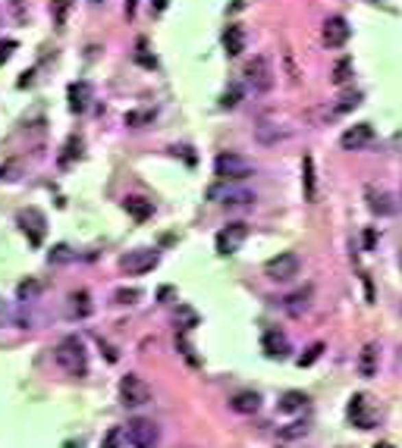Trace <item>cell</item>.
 Instances as JSON below:
<instances>
[{
	"label": "cell",
	"instance_id": "cell-23",
	"mask_svg": "<svg viewBox=\"0 0 402 448\" xmlns=\"http://www.w3.org/2000/svg\"><path fill=\"white\" fill-rule=\"evenodd\" d=\"M302 182H305V201L318 198V176H314V157L305 154L302 160Z\"/></svg>",
	"mask_w": 402,
	"mask_h": 448
},
{
	"label": "cell",
	"instance_id": "cell-4",
	"mask_svg": "<svg viewBox=\"0 0 402 448\" xmlns=\"http://www.w3.org/2000/svg\"><path fill=\"white\" fill-rule=\"evenodd\" d=\"M119 401L126 404V408H142V404H148L151 401L148 382L139 373H126L119 379Z\"/></svg>",
	"mask_w": 402,
	"mask_h": 448
},
{
	"label": "cell",
	"instance_id": "cell-34",
	"mask_svg": "<svg viewBox=\"0 0 402 448\" xmlns=\"http://www.w3.org/2000/svg\"><path fill=\"white\" fill-rule=\"evenodd\" d=\"M308 433V426L305 423H289L286 430H280V439L289 442V439H302V436Z\"/></svg>",
	"mask_w": 402,
	"mask_h": 448
},
{
	"label": "cell",
	"instance_id": "cell-19",
	"mask_svg": "<svg viewBox=\"0 0 402 448\" xmlns=\"http://www.w3.org/2000/svg\"><path fill=\"white\" fill-rule=\"evenodd\" d=\"M67 314L73 316V320H85V316L91 314V298H88V292H85V288H79V292L69 295V308H67Z\"/></svg>",
	"mask_w": 402,
	"mask_h": 448
},
{
	"label": "cell",
	"instance_id": "cell-25",
	"mask_svg": "<svg viewBox=\"0 0 402 448\" xmlns=\"http://www.w3.org/2000/svg\"><path fill=\"white\" fill-rule=\"evenodd\" d=\"M73 157H75V160L82 157V138H79V135H73V138L67 141V147H63V157H60V166H69V163H73Z\"/></svg>",
	"mask_w": 402,
	"mask_h": 448
},
{
	"label": "cell",
	"instance_id": "cell-30",
	"mask_svg": "<svg viewBox=\"0 0 402 448\" xmlns=\"http://www.w3.org/2000/svg\"><path fill=\"white\" fill-rule=\"evenodd\" d=\"M139 298H142L139 288H117V292H113V301L117 304H135Z\"/></svg>",
	"mask_w": 402,
	"mask_h": 448
},
{
	"label": "cell",
	"instance_id": "cell-12",
	"mask_svg": "<svg viewBox=\"0 0 402 448\" xmlns=\"http://www.w3.org/2000/svg\"><path fill=\"white\" fill-rule=\"evenodd\" d=\"M371 141H374V129L368 123H358V125H352V129H346L340 145H343V151H362V147H368Z\"/></svg>",
	"mask_w": 402,
	"mask_h": 448
},
{
	"label": "cell",
	"instance_id": "cell-38",
	"mask_svg": "<svg viewBox=\"0 0 402 448\" xmlns=\"http://www.w3.org/2000/svg\"><path fill=\"white\" fill-rule=\"evenodd\" d=\"M179 351H182V358H186L189 364H192V367H201V360L192 354V348H189V342H186V338H182V336H179Z\"/></svg>",
	"mask_w": 402,
	"mask_h": 448
},
{
	"label": "cell",
	"instance_id": "cell-39",
	"mask_svg": "<svg viewBox=\"0 0 402 448\" xmlns=\"http://www.w3.org/2000/svg\"><path fill=\"white\" fill-rule=\"evenodd\" d=\"M16 51V41H0V66L10 60V53Z\"/></svg>",
	"mask_w": 402,
	"mask_h": 448
},
{
	"label": "cell",
	"instance_id": "cell-16",
	"mask_svg": "<svg viewBox=\"0 0 402 448\" xmlns=\"http://www.w3.org/2000/svg\"><path fill=\"white\" fill-rule=\"evenodd\" d=\"M224 51L226 57H239V53L246 51V29L242 25H226L224 29Z\"/></svg>",
	"mask_w": 402,
	"mask_h": 448
},
{
	"label": "cell",
	"instance_id": "cell-11",
	"mask_svg": "<svg viewBox=\"0 0 402 448\" xmlns=\"http://www.w3.org/2000/svg\"><path fill=\"white\" fill-rule=\"evenodd\" d=\"M365 201H368V210H371L374 216H393L396 213V201L390 198L383 188H377V185H368L365 188Z\"/></svg>",
	"mask_w": 402,
	"mask_h": 448
},
{
	"label": "cell",
	"instance_id": "cell-44",
	"mask_svg": "<svg viewBox=\"0 0 402 448\" xmlns=\"http://www.w3.org/2000/svg\"><path fill=\"white\" fill-rule=\"evenodd\" d=\"M95 3H101V0H95Z\"/></svg>",
	"mask_w": 402,
	"mask_h": 448
},
{
	"label": "cell",
	"instance_id": "cell-6",
	"mask_svg": "<svg viewBox=\"0 0 402 448\" xmlns=\"http://www.w3.org/2000/svg\"><path fill=\"white\" fill-rule=\"evenodd\" d=\"M246 238H248V226H246V223H226V226L214 236V248H217L220 258H230V254H236V251L242 248Z\"/></svg>",
	"mask_w": 402,
	"mask_h": 448
},
{
	"label": "cell",
	"instance_id": "cell-42",
	"mask_svg": "<svg viewBox=\"0 0 402 448\" xmlns=\"http://www.w3.org/2000/svg\"><path fill=\"white\" fill-rule=\"evenodd\" d=\"M167 3H170V0H154V10H157V13H164Z\"/></svg>",
	"mask_w": 402,
	"mask_h": 448
},
{
	"label": "cell",
	"instance_id": "cell-13",
	"mask_svg": "<svg viewBox=\"0 0 402 448\" xmlns=\"http://www.w3.org/2000/svg\"><path fill=\"white\" fill-rule=\"evenodd\" d=\"M349 41V23L343 16H330L324 23V45L327 47H343Z\"/></svg>",
	"mask_w": 402,
	"mask_h": 448
},
{
	"label": "cell",
	"instance_id": "cell-18",
	"mask_svg": "<svg viewBox=\"0 0 402 448\" xmlns=\"http://www.w3.org/2000/svg\"><path fill=\"white\" fill-rule=\"evenodd\" d=\"M286 135H289L286 125H276V123H258L255 125V138H258V145H276V141H283Z\"/></svg>",
	"mask_w": 402,
	"mask_h": 448
},
{
	"label": "cell",
	"instance_id": "cell-1",
	"mask_svg": "<svg viewBox=\"0 0 402 448\" xmlns=\"http://www.w3.org/2000/svg\"><path fill=\"white\" fill-rule=\"evenodd\" d=\"M54 358H57V364L63 367V373L75 376V379L88 373V351H85V342L79 336L60 338V345H57V351H54Z\"/></svg>",
	"mask_w": 402,
	"mask_h": 448
},
{
	"label": "cell",
	"instance_id": "cell-2",
	"mask_svg": "<svg viewBox=\"0 0 402 448\" xmlns=\"http://www.w3.org/2000/svg\"><path fill=\"white\" fill-rule=\"evenodd\" d=\"M214 176L220 179V182H242V179L255 176V163L242 154L224 151V154H217V160H214Z\"/></svg>",
	"mask_w": 402,
	"mask_h": 448
},
{
	"label": "cell",
	"instance_id": "cell-37",
	"mask_svg": "<svg viewBox=\"0 0 402 448\" xmlns=\"http://www.w3.org/2000/svg\"><path fill=\"white\" fill-rule=\"evenodd\" d=\"M38 292H41V282H23V286H19V298H23V301L35 298Z\"/></svg>",
	"mask_w": 402,
	"mask_h": 448
},
{
	"label": "cell",
	"instance_id": "cell-22",
	"mask_svg": "<svg viewBox=\"0 0 402 448\" xmlns=\"http://www.w3.org/2000/svg\"><path fill=\"white\" fill-rule=\"evenodd\" d=\"M358 376H365V379L377 376V345H374V342L362 348V358H358Z\"/></svg>",
	"mask_w": 402,
	"mask_h": 448
},
{
	"label": "cell",
	"instance_id": "cell-27",
	"mask_svg": "<svg viewBox=\"0 0 402 448\" xmlns=\"http://www.w3.org/2000/svg\"><path fill=\"white\" fill-rule=\"evenodd\" d=\"M308 401V395H302V392H286L283 401H280V411H302Z\"/></svg>",
	"mask_w": 402,
	"mask_h": 448
},
{
	"label": "cell",
	"instance_id": "cell-14",
	"mask_svg": "<svg viewBox=\"0 0 402 448\" xmlns=\"http://www.w3.org/2000/svg\"><path fill=\"white\" fill-rule=\"evenodd\" d=\"M346 414H349L352 426H358V430H371V426H374V417H371V411H368V398L362 395V392H358V395H352Z\"/></svg>",
	"mask_w": 402,
	"mask_h": 448
},
{
	"label": "cell",
	"instance_id": "cell-24",
	"mask_svg": "<svg viewBox=\"0 0 402 448\" xmlns=\"http://www.w3.org/2000/svg\"><path fill=\"white\" fill-rule=\"evenodd\" d=\"M308 298H311V288H302V292H292L286 295V301L283 308L289 310V316H302L308 310Z\"/></svg>",
	"mask_w": 402,
	"mask_h": 448
},
{
	"label": "cell",
	"instance_id": "cell-35",
	"mask_svg": "<svg viewBox=\"0 0 402 448\" xmlns=\"http://www.w3.org/2000/svg\"><path fill=\"white\" fill-rule=\"evenodd\" d=\"M119 442H123V430H119V426H110L104 433V439H101V448H119Z\"/></svg>",
	"mask_w": 402,
	"mask_h": 448
},
{
	"label": "cell",
	"instance_id": "cell-9",
	"mask_svg": "<svg viewBox=\"0 0 402 448\" xmlns=\"http://www.w3.org/2000/svg\"><path fill=\"white\" fill-rule=\"evenodd\" d=\"M157 264H161V254H157L154 248H139V251H129V254L119 258V266H123L126 273H132V276L151 273Z\"/></svg>",
	"mask_w": 402,
	"mask_h": 448
},
{
	"label": "cell",
	"instance_id": "cell-20",
	"mask_svg": "<svg viewBox=\"0 0 402 448\" xmlns=\"http://www.w3.org/2000/svg\"><path fill=\"white\" fill-rule=\"evenodd\" d=\"M230 408H233V411H239V414H258L261 395H258V392H236L233 401H230Z\"/></svg>",
	"mask_w": 402,
	"mask_h": 448
},
{
	"label": "cell",
	"instance_id": "cell-29",
	"mask_svg": "<svg viewBox=\"0 0 402 448\" xmlns=\"http://www.w3.org/2000/svg\"><path fill=\"white\" fill-rule=\"evenodd\" d=\"M67 260H73V251H69V245H54L51 254H47V264H67Z\"/></svg>",
	"mask_w": 402,
	"mask_h": 448
},
{
	"label": "cell",
	"instance_id": "cell-45",
	"mask_svg": "<svg viewBox=\"0 0 402 448\" xmlns=\"http://www.w3.org/2000/svg\"><path fill=\"white\" fill-rule=\"evenodd\" d=\"M374 3H377V0H374Z\"/></svg>",
	"mask_w": 402,
	"mask_h": 448
},
{
	"label": "cell",
	"instance_id": "cell-28",
	"mask_svg": "<svg viewBox=\"0 0 402 448\" xmlns=\"http://www.w3.org/2000/svg\"><path fill=\"white\" fill-rule=\"evenodd\" d=\"M352 79V60L343 57L340 63L333 66V85H346V82Z\"/></svg>",
	"mask_w": 402,
	"mask_h": 448
},
{
	"label": "cell",
	"instance_id": "cell-3",
	"mask_svg": "<svg viewBox=\"0 0 402 448\" xmlns=\"http://www.w3.org/2000/svg\"><path fill=\"white\" fill-rule=\"evenodd\" d=\"M126 439L132 448H154L161 442V430L148 417H132L126 423Z\"/></svg>",
	"mask_w": 402,
	"mask_h": 448
},
{
	"label": "cell",
	"instance_id": "cell-7",
	"mask_svg": "<svg viewBox=\"0 0 402 448\" xmlns=\"http://www.w3.org/2000/svg\"><path fill=\"white\" fill-rule=\"evenodd\" d=\"M246 82L252 85V91H270L274 88V66H270V60L268 57H252L246 63Z\"/></svg>",
	"mask_w": 402,
	"mask_h": 448
},
{
	"label": "cell",
	"instance_id": "cell-32",
	"mask_svg": "<svg viewBox=\"0 0 402 448\" xmlns=\"http://www.w3.org/2000/svg\"><path fill=\"white\" fill-rule=\"evenodd\" d=\"M176 316H179V323H176V326H182V329H192V326L198 323V314H195L192 308H186V304L176 310Z\"/></svg>",
	"mask_w": 402,
	"mask_h": 448
},
{
	"label": "cell",
	"instance_id": "cell-26",
	"mask_svg": "<svg viewBox=\"0 0 402 448\" xmlns=\"http://www.w3.org/2000/svg\"><path fill=\"white\" fill-rule=\"evenodd\" d=\"M358 103H362V95H358V91H352V95H343L340 101H336V107H333V116H343V113L355 110Z\"/></svg>",
	"mask_w": 402,
	"mask_h": 448
},
{
	"label": "cell",
	"instance_id": "cell-43",
	"mask_svg": "<svg viewBox=\"0 0 402 448\" xmlns=\"http://www.w3.org/2000/svg\"><path fill=\"white\" fill-rule=\"evenodd\" d=\"M377 448H396V445H390V442H380V445Z\"/></svg>",
	"mask_w": 402,
	"mask_h": 448
},
{
	"label": "cell",
	"instance_id": "cell-8",
	"mask_svg": "<svg viewBox=\"0 0 402 448\" xmlns=\"http://www.w3.org/2000/svg\"><path fill=\"white\" fill-rule=\"evenodd\" d=\"M19 229L25 232V238H29L32 248H41V242H45V229H47V220L45 213L38 210V207H25V210H19Z\"/></svg>",
	"mask_w": 402,
	"mask_h": 448
},
{
	"label": "cell",
	"instance_id": "cell-41",
	"mask_svg": "<svg viewBox=\"0 0 402 448\" xmlns=\"http://www.w3.org/2000/svg\"><path fill=\"white\" fill-rule=\"evenodd\" d=\"M374 242H377V236H374L371 229H368V232H365V248H368V251H371V248H374Z\"/></svg>",
	"mask_w": 402,
	"mask_h": 448
},
{
	"label": "cell",
	"instance_id": "cell-33",
	"mask_svg": "<svg viewBox=\"0 0 402 448\" xmlns=\"http://www.w3.org/2000/svg\"><path fill=\"white\" fill-rule=\"evenodd\" d=\"M67 13H69V0H54V23H57V29L67 25Z\"/></svg>",
	"mask_w": 402,
	"mask_h": 448
},
{
	"label": "cell",
	"instance_id": "cell-5",
	"mask_svg": "<svg viewBox=\"0 0 402 448\" xmlns=\"http://www.w3.org/2000/svg\"><path fill=\"white\" fill-rule=\"evenodd\" d=\"M298 270H302V260H298L296 251H283V254H276V258H270L268 264H264V273H268L274 282L296 279Z\"/></svg>",
	"mask_w": 402,
	"mask_h": 448
},
{
	"label": "cell",
	"instance_id": "cell-10",
	"mask_svg": "<svg viewBox=\"0 0 402 448\" xmlns=\"http://www.w3.org/2000/svg\"><path fill=\"white\" fill-rule=\"evenodd\" d=\"M208 198L217 201V204H224V207H248V204H255V191L236 188L233 182H226V185H220V188H211Z\"/></svg>",
	"mask_w": 402,
	"mask_h": 448
},
{
	"label": "cell",
	"instance_id": "cell-15",
	"mask_svg": "<svg viewBox=\"0 0 402 448\" xmlns=\"http://www.w3.org/2000/svg\"><path fill=\"white\" fill-rule=\"evenodd\" d=\"M261 348H264L268 358H286V354H289V338L280 329H268L264 338H261Z\"/></svg>",
	"mask_w": 402,
	"mask_h": 448
},
{
	"label": "cell",
	"instance_id": "cell-31",
	"mask_svg": "<svg viewBox=\"0 0 402 448\" xmlns=\"http://www.w3.org/2000/svg\"><path fill=\"white\" fill-rule=\"evenodd\" d=\"M239 101H242V88H239V85H230V88L224 91V97H220V107L233 110V107H236Z\"/></svg>",
	"mask_w": 402,
	"mask_h": 448
},
{
	"label": "cell",
	"instance_id": "cell-40",
	"mask_svg": "<svg viewBox=\"0 0 402 448\" xmlns=\"http://www.w3.org/2000/svg\"><path fill=\"white\" fill-rule=\"evenodd\" d=\"M135 10H139V0H126V16H129V19L135 16Z\"/></svg>",
	"mask_w": 402,
	"mask_h": 448
},
{
	"label": "cell",
	"instance_id": "cell-21",
	"mask_svg": "<svg viewBox=\"0 0 402 448\" xmlns=\"http://www.w3.org/2000/svg\"><path fill=\"white\" fill-rule=\"evenodd\" d=\"M123 207H126V213L132 216L135 223L151 220V213H154V204H151V201H145V198H126V201H123Z\"/></svg>",
	"mask_w": 402,
	"mask_h": 448
},
{
	"label": "cell",
	"instance_id": "cell-36",
	"mask_svg": "<svg viewBox=\"0 0 402 448\" xmlns=\"http://www.w3.org/2000/svg\"><path fill=\"white\" fill-rule=\"evenodd\" d=\"M320 351H324V345H320V342H314V345L308 348V354H305V358H298V367H311L314 360L320 358Z\"/></svg>",
	"mask_w": 402,
	"mask_h": 448
},
{
	"label": "cell",
	"instance_id": "cell-17",
	"mask_svg": "<svg viewBox=\"0 0 402 448\" xmlns=\"http://www.w3.org/2000/svg\"><path fill=\"white\" fill-rule=\"evenodd\" d=\"M88 103H91V85L88 82H73V85H69V110L85 113Z\"/></svg>",
	"mask_w": 402,
	"mask_h": 448
}]
</instances>
